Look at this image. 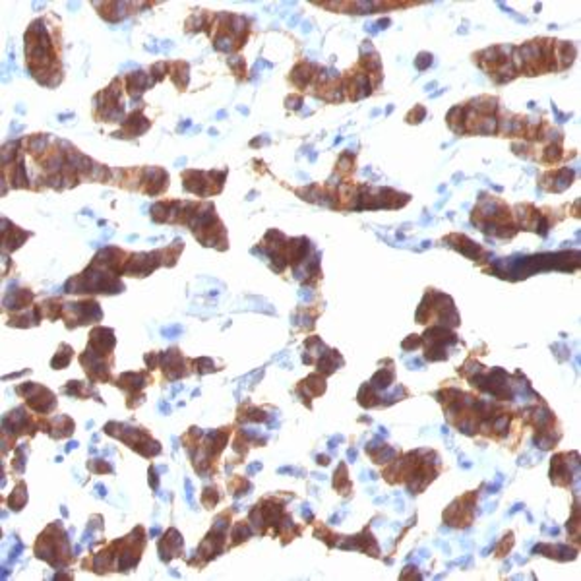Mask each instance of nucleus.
Masks as SVG:
<instances>
[{
  "label": "nucleus",
  "instance_id": "f257e3e1",
  "mask_svg": "<svg viewBox=\"0 0 581 581\" xmlns=\"http://www.w3.org/2000/svg\"><path fill=\"white\" fill-rule=\"evenodd\" d=\"M64 318L68 320V328L78 326V324H87V322H97L101 320V308L93 301L78 303V305H66L62 308Z\"/></svg>",
  "mask_w": 581,
  "mask_h": 581
},
{
  "label": "nucleus",
  "instance_id": "aec40b11",
  "mask_svg": "<svg viewBox=\"0 0 581 581\" xmlns=\"http://www.w3.org/2000/svg\"><path fill=\"white\" fill-rule=\"evenodd\" d=\"M215 49L217 51H231L232 37H229V35H219L217 39H215Z\"/></svg>",
  "mask_w": 581,
  "mask_h": 581
},
{
  "label": "nucleus",
  "instance_id": "f3484780",
  "mask_svg": "<svg viewBox=\"0 0 581 581\" xmlns=\"http://www.w3.org/2000/svg\"><path fill=\"white\" fill-rule=\"evenodd\" d=\"M558 51H560V58H562V68H566V66H569L571 64V60H573V47L569 43H562L560 47H558Z\"/></svg>",
  "mask_w": 581,
  "mask_h": 581
},
{
  "label": "nucleus",
  "instance_id": "412c9836",
  "mask_svg": "<svg viewBox=\"0 0 581 581\" xmlns=\"http://www.w3.org/2000/svg\"><path fill=\"white\" fill-rule=\"evenodd\" d=\"M426 116V111L422 109V107H415L411 113H409V116H407V120L411 122V124H419L422 118Z\"/></svg>",
  "mask_w": 581,
  "mask_h": 581
},
{
  "label": "nucleus",
  "instance_id": "dca6fc26",
  "mask_svg": "<svg viewBox=\"0 0 581 581\" xmlns=\"http://www.w3.org/2000/svg\"><path fill=\"white\" fill-rule=\"evenodd\" d=\"M26 500H28V494H26V486L24 484H20L18 488L14 490V494L10 496V506L14 509H22L24 508V504H26Z\"/></svg>",
  "mask_w": 581,
  "mask_h": 581
},
{
  "label": "nucleus",
  "instance_id": "5701e85b",
  "mask_svg": "<svg viewBox=\"0 0 581 581\" xmlns=\"http://www.w3.org/2000/svg\"><path fill=\"white\" fill-rule=\"evenodd\" d=\"M363 64L368 68V70H380V58H378L376 53H372V57H364L363 58Z\"/></svg>",
  "mask_w": 581,
  "mask_h": 581
},
{
  "label": "nucleus",
  "instance_id": "423d86ee",
  "mask_svg": "<svg viewBox=\"0 0 581 581\" xmlns=\"http://www.w3.org/2000/svg\"><path fill=\"white\" fill-rule=\"evenodd\" d=\"M118 386L126 388V390H132V392H138L145 386V376L144 374H136V372H126L122 376L118 378Z\"/></svg>",
  "mask_w": 581,
  "mask_h": 581
},
{
  "label": "nucleus",
  "instance_id": "f8f14e48",
  "mask_svg": "<svg viewBox=\"0 0 581 581\" xmlns=\"http://www.w3.org/2000/svg\"><path fill=\"white\" fill-rule=\"evenodd\" d=\"M496 99H492V97H480V99H477V101L473 103L471 107L475 109V111H479V113H482L484 116H488L490 113H494L496 111Z\"/></svg>",
  "mask_w": 581,
  "mask_h": 581
},
{
  "label": "nucleus",
  "instance_id": "20e7f679",
  "mask_svg": "<svg viewBox=\"0 0 581 581\" xmlns=\"http://www.w3.org/2000/svg\"><path fill=\"white\" fill-rule=\"evenodd\" d=\"M149 86H153V78H147V74L132 72L128 76V89H130V95L134 99H138Z\"/></svg>",
  "mask_w": 581,
  "mask_h": 581
},
{
  "label": "nucleus",
  "instance_id": "4468645a",
  "mask_svg": "<svg viewBox=\"0 0 581 581\" xmlns=\"http://www.w3.org/2000/svg\"><path fill=\"white\" fill-rule=\"evenodd\" d=\"M533 422H535V426H537V428H544V426H548V424L552 422L550 411H548V409H544V407H540V409H535Z\"/></svg>",
  "mask_w": 581,
  "mask_h": 581
},
{
  "label": "nucleus",
  "instance_id": "c85d7f7f",
  "mask_svg": "<svg viewBox=\"0 0 581 581\" xmlns=\"http://www.w3.org/2000/svg\"><path fill=\"white\" fill-rule=\"evenodd\" d=\"M378 26L386 29V26H390V20H380V24H378Z\"/></svg>",
  "mask_w": 581,
  "mask_h": 581
},
{
  "label": "nucleus",
  "instance_id": "4be33fe9",
  "mask_svg": "<svg viewBox=\"0 0 581 581\" xmlns=\"http://www.w3.org/2000/svg\"><path fill=\"white\" fill-rule=\"evenodd\" d=\"M45 145H47V136H37V138H33L31 142H29V149L33 151V153H39V151H43Z\"/></svg>",
  "mask_w": 581,
  "mask_h": 581
},
{
  "label": "nucleus",
  "instance_id": "cd10ccee",
  "mask_svg": "<svg viewBox=\"0 0 581 581\" xmlns=\"http://www.w3.org/2000/svg\"><path fill=\"white\" fill-rule=\"evenodd\" d=\"M301 103H303L301 97H289V99H287V107H289V109H299Z\"/></svg>",
  "mask_w": 581,
  "mask_h": 581
},
{
  "label": "nucleus",
  "instance_id": "9d476101",
  "mask_svg": "<svg viewBox=\"0 0 581 581\" xmlns=\"http://www.w3.org/2000/svg\"><path fill=\"white\" fill-rule=\"evenodd\" d=\"M392 380H393L392 370H380V372H376V376L372 378L370 386H372L374 390H386V388L392 384Z\"/></svg>",
  "mask_w": 581,
  "mask_h": 581
},
{
  "label": "nucleus",
  "instance_id": "6e6552de",
  "mask_svg": "<svg viewBox=\"0 0 581 581\" xmlns=\"http://www.w3.org/2000/svg\"><path fill=\"white\" fill-rule=\"evenodd\" d=\"M173 82L176 87L184 89L188 86V66L184 62H176L174 64V72H173Z\"/></svg>",
  "mask_w": 581,
  "mask_h": 581
},
{
  "label": "nucleus",
  "instance_id": "1a4fd4ad",
  "mask_svg": "<svg viewBox=\"0 0 581 581\" xmlns=\"http://www.w3.org/2000/svg\"><path fill=\"white\" fill-rule=\"evenodd\" d=\"M353 84H355V89H359V91L355 93V99H361V97H364V95H370L372 89H370V80H368L366 74H359V76H355Z\"/></svg>",
  "mask_w": 581,
  "mask_h": 581
},
{
  "label": "nucleus",
  "instance_id": "7ed1b4c3",
  "mask_svg": "<svg viewBox=\"0 0 581 581\" xmlns=\"http://www.w3.org/2000/svg\"><path fill=\"white\" fill-rule=\"evenodd\" d=\"M115 347V334L113 330H105V328H95L91 332L89 337V347L93 353L97 355H107L111 349Z\"/></svg>",
  "mask_w": 581,
  "mask_h": 581
},
{
  "label": "nucleus",
  "instance_id": "a211bd4d",
  "mask_svg": "<svg viewBox=\"0 0 581 581\" xmlns=\"http://www.w3.org/2000/svg\"><path fill=\"white\" fill-rule=\"evenodd\" d=\"M556 182H558V184L554 186V188H556V190H564V188H567V186L571 184V171H567V169H564V171H560V173H558V176H556Z\"/></svg>",
  "mask_w": 581,
  "mask_h": 581
},
{
  "label": "nucleus",
  "instance_id": "9b49d317",
  "mask_svg": "<svg viewBox=\"0 0 581 581\" xmlns=\"http://www.w3.org/2000/svg\"><path fill=\"white\" fill-rule=\"evenodd\" d=\"M55 430H57V432H53L55 438H64L74 430V422L68 417H58L55 421Z\"/></svg>",
  "mask_w": 581,
  "mask_h": 581
},
{
  "label": "nucleus",
  "instance_id": "a878e982",
  "mask_svg": "<svg viewBox=\"0 0 581 581\" xmlns=\"http://www.w3.org/2000/svg\"><path fill=\"white\" fill-rule=\"evenodd\" d=\"M419 345H421V339H419L417 335H411L407 341H403V349H407V351H409V349H417Z\"/></svg>",
  "mask_w": 581,
  "mask_h": 581
},
{
  "label": "nucleus",
  "instance_id": "bb28decb",
  "mask_svg": "<svg viewBox=\"0 0 581 581\" xmlns=\"http://www.w3.org/2000/svg\"><path fill=\"white\" fill-rule=\"evenodd\" d=\"M163 72H167V64H165V62H159V64H155V66L151 68V74L155 76V80H161V78H163Z\"/></svg>",
  "mask_w": 581,
  "mask_h": 581
},
{
  "label": "nucleus",
  "instance_id": "2eb2a0df",
  "mask_svg": "<svg viewBox=\"0 0 581 581\" xmlns=\"http://www.w3.org/2000/svg\"><path fill=\"white\" fill-rule=\"evenodd\" d=\"M475 132H482V134H494V132L498 130V120L494 118V116H484L482 120L479 122V126H475L473 128Z\"/></svg>",
  "mask_w": 581,
  "mask_h": 581
},
{
  "label": "nucleus",
  "instance_id": "0eeeda50",
  "mask_svg": "<svg viewBox=\"0 0 581 581\" xmlns=\"http://www.w3.org/2000/svg\"><path fill=\"white\" fill-rule=\"evenodd\" d=\"M312 70H314V64H299V66L293 70L290 78H293V82H295L299 87H305L306 84L312 80Z\"/></svg>",
  "mask_w": 581,
  "mask_h": 581
},
{
  "label": "nucleus",
  "instance_id": "393cba45",
  "mask_svg": "<svg viewBox=\"0 0 581 581\" xmlns=\"http://www.w3.org/2000/svg\"><path fill=\"white\" fill-rule=\"evenodd\" d=\"M229 64H231V68L232 70H234V72H242V68H244V60H242V58L240 57H232V58H229Z\"/></svg>",
  "mask_w": 581,
  "mask_h": 581
},
{
  "label": "nucleus",
  "instance_id": "f03ea898",
  "mask_svg": "<svg viewBox=\"0 0 581 581\" xmlns=\"http://www.w3.org/2000/svg\"><path fill=\"white\" fill-rule=\"evenodd\" d=\"M18 393L24 395L28 399V403L31 409H35L37 413H49L55 407V395L49 392L47 388H41L37 384H28V386H20Z\"/></svg>",
  "mask_w": 581,
  "mask_h": 581
},
{
  "label": "nucleus",
  "instance_id": "6ab92c4d",
  "mask_svg": "<svg viewBox=\"0 0 581 581\" xmlns=\"http://www.w3.org/2000/svg\"><path fill=\"white\" fill-rule=\"evenodd\" d=\"M430 64H432V55H430V53H421L419 57L415 58V66H417L419 70H426Z\"/></svg>",
  "mask_w": 581,
  "mask_h": 581
},
{
  "label": "nucleus",
  "instance_id": "39448f33",
  "mask_svg": "<svg viewBox=\"0 0 581 581\" xmlns=\"http://www.w3.org/2000/svg\"><path fill=\"white\" fill-rule=\"evenodd\" d=\"M124 128L130 132L132 136H136V134H142L149 128V120L142 113H134L128 116V120H124Z\"/></svg>",
  "mask_w": 581,
  "mask_h": 581
},
{
  "label": "nucleus",
  "instance_id": "b1692460",
  "mask_svg": "<svg viewBox=\"0 0 581 581\" xmlns=\"http://www.w3.org/2000/svg\"><path fill=\"white\" fill-rule=\"evenodd\" d=\"M560 155H562V153H560V145H548V147H546V153H544V159L546 161H556V159H560Z\"/></svg>",
  "mask_w": 581,
  "mask_h": 581
},
{
  "label": "nucleus",
  "instance_id": "ddd939ff",
  "mask_svg": "<svg viewBox=\"0 0 581 581\" xmlns=\"http://www.w3.org/2000/svg\"><path fill=\"white\" fill-rule=\"evenodd\" d=\"M62 353H57L55 355V359H53V368H64V366H68L70 364V359H72V349L68 347V345H62Z\"/></svg>",
  "mask_w": 581,
  "mask_h": 581
}]
</instances>
